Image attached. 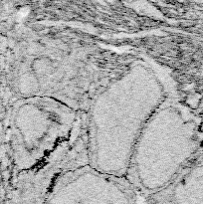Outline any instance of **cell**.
Here are the masks:
<instances>
[{
    "mask_svg": "<svg viewBox=\"0 0 203 204\" xmlns=\"http://www.w3.org/2000/svg\"><path fill=\"white\" fill-rule=\"evenodd\" d=\"M0 204H3V203H2V201H1V197H0Z\"/></svg>",
    "mask_w": 203,
    "mask_h": 204,
    "instance_id": "cell-7",
    "label": "cell"
},
{
    "mask_svg": "<svg viewBox=\"0 0 203 204\" xmlns=\"http://www.w3.org/2000/svg\"><path fill=\"white\" fill-rule=\"evenodd\" d=\"M135 193L125 177L85 164L64 173L44 204H135Z\"/></svg>",
    "mask_w": 203,
    "mask_h": 204,
    "instance_id": "cell-4",
    "label": "cell"
},
{
    "mask_svg": "<svg viewBox=\"0 0 203 204\" xmlns=\"http://www.w3.org/2000/svg\"><path fill=\"white\" fill-rule=\"evenodd\" d=\"M172 96L165 74L137 61L102 89L84 119V134L92 167L125 177L133 148L145 125Z\"/></svg>",
    "mask_w": 203,
    "mask_h": 204,
    "instance_id": "cell-1",
    "label": "cell"
},
{
    "mask_svg": "<svg viewBox=\"0 0 203 204\" xmlns=\"http://www.w3.org/2000/svg\"><path fill=\"white\" fill-rule=\"evenodd\" d=\"M84 129L78 110L50 97L34 95L14 104L9 120V144L16 172L46 161Z\"/></svg>",
    "mask_w": 203,
    "mask_h": 204,
    "instance_id": "cell-3",
    "label": "cell"
},
{
    "mask_svg": "<svg viewBox=\"0 0 203 204\" xmlns=\"http://www.w3.org/2000/svg\"><path fill=\"white\" fill-rule=\"evenodd\" d=\"M197 146L195 120L173 95L170 96L142 129L125 178L137 191L154 195L181 173Z\"/></svg>",
    "mask_w": 203,
    "mask_h": 204,
    "instance_id": "cell-2",
    "label": "cell"
},
{
    "mask_svg": "<svg viewBox=\"0 0 203 204\" xmlns=\"http://www.w3.org/2000/svg\"><path fill=\"white\" fill-rule=\"evenodd\" d=\"M85 164L89 161L83 129L46 161L16 172L3 204H44L64 173Z\"/></svg>",
    "mask_w": 203,
    "mask_h": 204,
    "instance_id": "cell-5",
    "label": "cell"
},
{
    "mask_svg": "<svg viewBox=\"0 0 203 204\" xmlns=\"http://www.w3.org/2000/svg\"><path fill=\"white\" fill-rule=\"evenodd\" d=\"M150 197L154 204H203V161L185 167L169 186Z\"/></svg>",
    "mask_w": 203,
    "mask_h": 204,
    "instance_id": "cell-6",
    "label": "cell"
}]
</instances>
